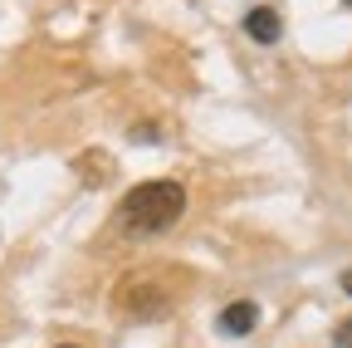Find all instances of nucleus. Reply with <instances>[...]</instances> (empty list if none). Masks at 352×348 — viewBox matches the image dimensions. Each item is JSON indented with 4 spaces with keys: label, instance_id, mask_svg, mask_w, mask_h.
<instances>
[{
    "label": "nucleus",
    "instance_id": "obj_5",
    "mask_svg": "<svg viewBox=\"0 0 352 348\" xmlns=\"http://www.w3.org/2000/svg\"><path fill=\"white\" fill-rule=\"evenodd\" d=\"M342 289H347V294H352V270H347V275H342Z\"/></svg>",
    "mask_w": 352,
    "mask_h": 348
},
{
    "label": "nucleus",
    "instance_id": "obj_6",
    "mask_svg": "<svg viewBox=\"0 0 352 348\" xmlns=\"http://www.w3.org/2000/svg\"><path fill=\"white\" fill-rule=\"evenodd\" d=\"M59 348H78V343H59Z\"/></svg>",
    "mask_w": 352,
    "mask_h": 348
},
{
    "label": "nucleus",
    "instance_id": "obj_1",
    "mask_svg": "<svg viewBox=\"0 0 352 348\" xmlns=\"http://www.w3.org/2000/svg\"><path fill=\"white\" fill-rule=\"evenodd\" d=\"M182 211H186L182 182H142L118 201V226L127 236H157V231L182 221Z\"/></svg>",
    "mask_w": 352,
    "mask_h": 348
},
{
    "label": "nucleus",
    "instance_id": "obj_7",
    "mask_svg": "<svg viewBox=\"0 0 352 348\" xmlns=\"http://www.w3.org/2000/svg\"><path fill=\"white\" fill-rule=\"evenodd\" d=\"M342 6H352V0H342Z\"/></svg>",
    "mask_w": 352,
    "mask_h": 348
},
{
    "label": "nucleus",
    "instance_id": "obj_3",
    "mask_svg": "<svg viewBox=\"0 0 352 348\" xmlns=\"http://www.w3.org/2000/svg\"><path fill=\"white\" fill-rule=\"evenodd\" d=\"M245 30H250V39H259V45H274V39L284 34V25H279V15H274L270 6H254V10L245 15Z\"/></svg>",
    "mask_w": 352,
    "mask_h": 348
},
{
    "label": "nucleus",
    "instance_id": "obj_2",
    "mask_svg": "<svg viewBox=\"0 0 352 348\" xmlns=\"http://www.w3.org/2000/svg\"><path fill=\"white\" fill-rule=\"evenodd\" d=\"M254 319H259V309L250 299H235V304H226V309H220V334H230V338H245L250 329H254Z\"/></svg>",
    "mask_w": 352,
    "mask_h": 348
},
{
    "label": "nucleus",
    "instance_id": "obj_4",
    "mask_svg": "<svg viewBox=\"0 0 352 348\" xmlns=\"http://www.w3.org/2000/svg\"><path fill=\"white\" fill-rule=\"evenodd\" d=\"M333 348H352V319H342V324L333 329Z\"/></svg>",
    "mask_w": 352,
    "mask_h": 348
}]
</instances>
